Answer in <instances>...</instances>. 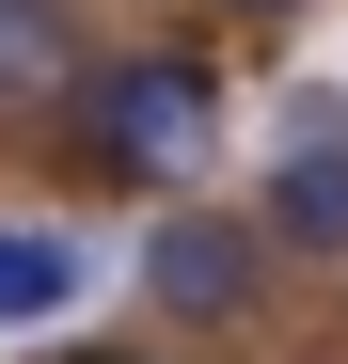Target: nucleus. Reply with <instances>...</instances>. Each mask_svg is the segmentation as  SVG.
<instances>
[{
  "label": "nucleus",
  "mask_w": 348,
  "mask_h": 364,
  "mask_svg": "<svg viewBox=\"0 0 348 364\" xmlns=\"http://www.w3.org/2000/svg\"><path fill=\"white\" fill-rule=\"evenodd\" d=\"M64 174L95 206H190L222 191V143H238V80H222V48L190 32H127V48H95L80 95H64Z\"/></svg>",
  "instance_id": "obj_1"
},
{
  "label": "nucleus",
  "mask_w": 348,
  "mask_h": 364,
  "mask_svg": "<svg viewBox=\"0 0 348 364\" xmlns=\"http://www.w3.org/2000/svg\"><path fill=\"white\" fill-rule=\"evenodd\" d=\"M80 0H0V127H64L80 95Z\"/></svg>",
  "instance_id": "obj_4"
},
{
  "label": "nucleus",
  "mask_w": 348,
  "mask_h": 364,
  "mask_svg": "<svg viewBox=\"0 0 348 364\" xmlns=\"http://www.w3.org/2000/svg\"><path fill=\"white\" fill-rule=\"evenodd\" d=\"M254 222H269V254H285V269H348V95H332V80L285 95L269 174H254Z\"/></svg>",
  "instance_id": "obj_3"
},
{
  "label": "nucleus",
  "mask_w": 348,
  "mask_h": 364,
  "mask_svg": "<svg viewBox=\"0 0 348 364\" xmlns=\"http://www.w3.org/2000/svg\"><path fill=\"white\" fill-rule=\"evenodd\" d=\"M80 285H95V254L64 222H0V333H16V348H48V317H64Z\"/></svg>",
  "instance_id": "obj_5"
},
{
  "label": "nucleus",
  "mask_w": 348,
  "mask_h": 364,
  "mask_svg": "<svg viewBox=\"0 0 348 364\" xmlns=\"http://www.w3.org/2000/svg\"><path fill=\"white\" fill-rule=\"evenodd\" d=\"M127 285L158 301V333L190 348V333H269L285 317V254H269V222L238 191H190V206H143V254Z\"/></svg>",
  "instance_id": "obj_2"
},
{
  "label": "nucleus",
  "mask_w": 348,
  "mask_h": 364,
  "mask_svg": "<svg viewBox=\"0 0 348 364\" xmlns=\"http://www.w3.org/2000/svg\"><path fill=\"white\" fill-rule=\"evenodd\" d=\"M222 16H238V32H301L317 0H222Z\"/></svg>",
  "instance_id": "obj_7"
},
{
  "label": "nucleus",
  "mask_w": 348,
  "mask_h": 364,
  "mask_svg": "<svg viewBox=\"0 0 348 364\" xmlns=\"http://www.w3.org/2000/svg\"><path fill=\"white\" fill-rule=\"evenodd\" d=\"M32 364H190V348H174V333H48Z\"/></svg>",
  "instance_id": "obj_6"
}]
</instances>
